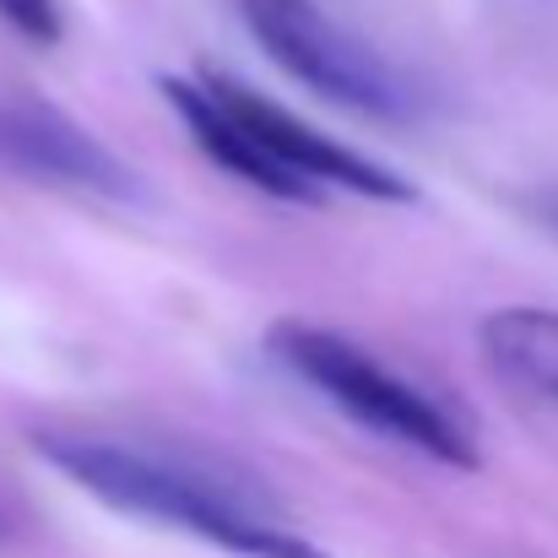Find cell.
Returning <instances> with one entry per match:
<instances>
[{"mask_svg":"<svg viewBox=\"0 0 558 558\" xmlns=\"http://www.w3.org/2000/svg\"><path fill=\"white\" fill-rule=\"evenodd\" d=\"M33 450L44 466H54L71 488H82L104 510L180 532L228 558H331L293 521H282V510L260 488L185 450L82 434V428H44L33 434Z\"/></svg>","mask_w":558,"mask_h":558,"instance_id":"1","label":"cell"},{"mask_svg":"<svg viewBox=\"0 0 558 558\" xmlns=\"http://www.w3.org/2000/svg\"><path fill=\"white\" fill-rule=\"evenodd\" d=\"M158 87L190 131V142L222 174H233L239 185L260 190L271 201L320 206L337 190L364 195V201H390V206L417 201V185L407 174H396L390 163L326 136L320 125L299 120L277 98H266L222 71H195V76L169 71Z\"/></svg>","mask_w":558,"mask_h":558,"instance_id":"2","label":"cell"},{"mask_svg":"<svg viewBox=\"0 0 558 558\" xmlns=\"http://www.w3.org/2000/svg\"><path fill=\"white\" fill-rule=\"evenodd\" d=\"M266 353L299 385H310L320 401H331L342 417H353L359 428H369L401 450H417L450 472H477L483 456H477L472 423L450 401H439L428 385L390 369L364 342H353L331 326L277 320L266 337Z\"/></svg>","mask_w":558,"mask_h":558,"instance_id":"3","label":"cell"},{"mask_svg":"<svg viewBox=\"0 0 558 558\" xmlns=\"http://www.w3.org/2000/svg\"><path fill=\"white\" fill-rule=\"evenodd\" d=\"M239 11L266 60L337 109L379 125H412L423 114V93L407 82V71H396L315 0H239Z\"/></svg>","mask_w":558,"mask_h":558,"instance_id":"4","label":"cell"},{"mask_svg":"<svg viewBox=\"0 0 558 558\" xmlns=\"http://www.w3.org/2000/svg\"><path fill=\"white\" fill-rule=\"evenodd\" d=\"M0 174L109 211L153 206V185L136 163H125L98 131L33 93H0Z\"/></svg>","mask_w":558,"mask_h":558,"instance_id":"5","label":"cell"},{"mask_svg":"<svg viewBox=\"0 0 558 558\" xmlns=\"http://www.w3.org/2000/svg\"><path fill=\"white\" fill-rule=\"evenodd\" d=\"M483 369L521 401L558 412V310L548 304H505L477 320Z\"/></svg>","mask_w":558,"mask_h":558,"instance_id":"6","label":"cell"},{"mask_svg":"<svg viewBox=\"0 0 558 558\" xmlns=\"http://www.w3.org/2000/svg\"><path fill=\"white\" fill-rule=\"evenodd\" d=\"M0 22L38 49H54L65 38V5L60 0H0Z\"/></svg>","mask_w":558,"mask_h":558,"instance_id":"7","label":"cell"},{"mask_svg":"<svg viewBox=\"0 0 558 558\" xmlns=\"http://www.w3.org/2000/svg\"><path fill=\"white\" fill-rule=\"evenodd\" d=\"M532 217H537L548 233H558V190H543V195L532 201Z\"/></svg>","mask_w":558,"mask_h":558,"instance_id":"8","label":"cell"},{"mask_svg":"<svg viewBox=\"0 0 558 558\" xmlns=\"http://www.w3.org/2000/svg\"><path fill=\"white\" fill-rule=\"evenodd\" d=\"M11 537H16V515L0 505V543H11Z\"/></svg>","mask_w":558,"mask_h":558,"instance_id":"9","label":"cell"}]
</instances>
